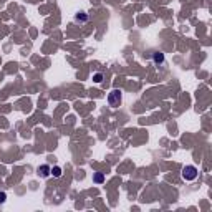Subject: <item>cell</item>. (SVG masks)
I'll return each mask as SVG.
<instances>
[{
  "label": "cell",
  "mask_w": 212,
  "mask_h": 212,
  "mask_svg": "<svg viewBox=\"0 0 212 212\" xmlns=\"http://www.w3.org/2000/svg\"><path fill=\"white\" fill-rule=\"evenodd\" d=\"M121 91L119 89H113L109 94H108V103H109V106H113V108H116V106H119V103H121Z\"/></svg>",
  "instance_id": "2"
},
{
  "label": "cell",
  "mask_w": 212,
  "mask_h": 212,
  "mask_svg": "<svg viewBox=\"0 0 212 212\" xmlns=\"http://www.w3.org/2000/svg\"><path fill=\"white\" fill-rule=\"evenodd\" d=\"M5 199H7L5 192H0V204H3V202H5Z\"/></svg>",
  "instance_id": "8"
},
{
  "label": "cell",
  "mask_w": 212,
  "mask_h": 212,
  "mask_svg": "<svg viewBox=\"0 0 212 212\" xmlns=\"http://www.w3.org/2000/svg\"><path fill=\"white\" fill-rule=\"evenodd\" d=\"M50 166H46V164H43V166H40L38 167V174H41V176H43V177H46V176H48V174H50Z\"/></svg>",
  "instance_id": "3"
},
{
  "label": "cell",
  "mask_w": 212,
  "mask_h": 212,
  "mask_svg": "<svg viewBox=\"0 0 212 212\" xmlns=\"http://www.w3.org/2000/svg\"><path fill=\"white\" fill-rule=\"evenodd\" d=\"M50 174H51L53 177H60V176H61V167H58V166L51 167V169H50Z\"/></svg>",
  "instance_id": "4"
},
{
  "label": "cell",
  "mask_w": 212,
  "mask_h": 212,
  "mask_svg": "<svg viewBox=\"0 0 212 212\" xmlns=\"http://www.w3.org/2000/svg\"><path fill=\"white\" fill-rule=\"evenodd\" d=\"M197 167L195 166H186L182 169V177L186 179V181H194L195 177H197Z\"/></svg>",
  "instance_id": "1"
},
{
  "label": "cell",
  "mask_w": 212,
  "mask_h": 212,
  "mask_svg": "<svg viewBox=\"0 0 212 212\" xmlns=\"http://www.w3.org/2000/svg\"><path fill=\"white\" fill-rule=\"evenodd\" d=\"M154 61L156 63H162L164 61V55H162V53H159V51L154 53Z\"/></svg>",
  "instance_id": "6"
},
{
  "label": "cell",
  "mask_w": 212,
  "mask_h": 212,
  "mask_svg": "<svg viewBox=\"0 0 212 212\" xmlns=\"http://www.w3.org/2000/svg\"><path fill=\"white\" fill-rule=\"evenodd\" d=\"M93 81L94 83H101L103 81V75H101V73H96V75L93 76Z\"/></svg>",
  "instance_id": "7"
},
{
  "label": "cell",
  "mask_w": 212,
  "mask_h": 212,
  "mask_svg": "<svg viewBox=\"0 0 212 212\" xmlns=\"http://www.w3.org/2000/svg\"><path fill=\"white\" fill-rule=\"evenodd\" d=\"M93 181L96 182V184H101L104 181V176H103L101 172H98V174H94V176H93Z\"/></svg>",
  "instance_id": "5"
}]
</instances>
